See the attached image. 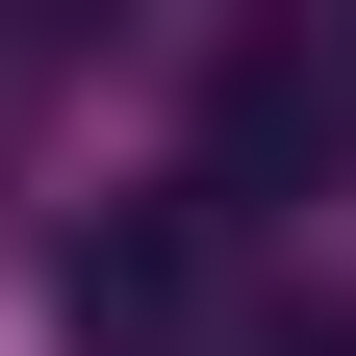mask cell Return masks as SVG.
Wrapping results in <instances>:
<instances>
[{
    "instance_id": "1",
    "label": "cell",
    "mask_w": 356,
    "mask_h": 356,
    "mask_svg": "<svg viewBox=\"0 0 356 356\" xmlns=\"http://www.w3.org/2000/svg\"><path fill=\"white\" fill-rule=\"evenodd\" d=\"M280 356H356V331H280Z\"/></svg>"
}]
</instances>
